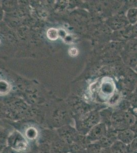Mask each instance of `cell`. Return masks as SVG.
Returning <instances> with one entry per match:
<instances>
[{
	"mask_svg": "<svg viewBox=\"0 0 137 153\" xmlns=\"http://www.w3.org/2000/svg\"><path fill=\"white\" fill-rule=\"evenodd\" d=\"M137 120V118L130 112L117 110L112 113L111 128L116 131L129 129Z\"/></svg>",
	"mask_w": 137,
	"mask_h": 153,
	"instance_id": "6da1fadb",
	"label": "cell"
},
{
	"mask_svg": "<svg viewBox=\"0 0 137 153\" xmlns=\"http://www.w3.org/2000/svg\"><path fill=\"white\" fill-rule=\"evenodd\" d=\"M7 146L18 153H27L31 150L30 143L19 131L11 133L7 138Z\"/></svg>",
	"mask_w": 137,
	"mask_h": 153,
	"instance_id": "7a4b0ae2",
	"label": "cell"
},
{
	"mask_svg": "<svg viewBox=\"0 0 137 153\" xmlns=\"http://www.w3.org/2000/svg\"><path fill=\"white\" fill-rule=\"evenodd\" d=\"M100 122L99 112H91L80 117L75 125V127L79 134L87 135L93 127Z\"/></svg>",
	"mask_w": 137,
	"mask_h": 153,
	"instance_id": "3957f363",
	"label": "cell"
},
{
	"mask_svg": "<svg viewBox=\"0 0 137 153\" xmlns=\"http://www.w3.org/2000/svg\"><path fill=\"white\" fill-rule=\"evenodd\" d=\"M58 135L61 139L68 144L74 142L79 133L72 125H67L56 130Z\"/></svg>",
	"mask_w": 137,
	"mask_h": 153,
	"instance_id": "277c9868",
	"label": "cell"
},
{
	"mask_svg": "<svg viewBox=\"0 0 137 153\" xmlns=\"http://www.w3.org/2000/svg\"><path fill=\"white\" fill-rule=\"evenodd\" d=\"M108 127L103 123H99L89 131L87 136L91 143L100 140L108 132Z\"/></svg>",
	"mask_w": 137,
	"mask_h": 153,
	"instance_id": "5b68a950",
	"label": "cell"
},
{
	"mask_svg": "<svg viewBox=\"0 0 137 153\" xmlns=\"http://www.w3.org/2000/svg\"><path fill=\"white\" fill-rule=\"evenodd\" d=\"M40 131L37 125H27L21 132L30 143L38 141L40 137Z\"/></svg>",
	"mask_w": 137,
	"mask_h": 153,
	"instance_id": "8992f818",
	"label": "cell"
},
{
	"mask_svg": "<svg viewBox=\"0 0 137 153\" xmlns=\"http://www.w3.org/2000/svg\"><path fill=\"white\" fill-rule=\"evenodd\" d=\"M117 133V131L112 128L108 129V132L106 135L98 141L101 148H110L115 141L118 140Z\"/></svg>",
	"mask_w": 137,
	"mask_h": 153,
	"instance_id": "52a82bcc",
	"label": "cell"
},
{
	"mask_svg": "<svg viewBox=\"0 0 137 153\" xmlns=\"http://www.w3.org/2000/svg\"><path fill=\"white\" fill-rule=\"evenodd\" d=\"M135 137V134L130 128L118 131L117 133L118 141L121 142L127 146L129 145Z\"/></svg>",
	"mask_w": 137,
	"mask_h": 153,
	"instance_id": "ba28073f",
	"label": "cell"
},
{
	"mask_svg": "<svg viewBox=\"0 0 137 153\" xmlns=\"http://www.w3.org/2000/svg\"><path fill=\"white\" fill-rule=\"evenodd\" d=\"M111 153H128L127 146L117 140L110 147Z\"/></svg>",
	"mask_w": 137,
	"mask_h": 153,
	"instance_id": "9c48e42d",
	"label": "cell"
},
{
	"mask_svg": "<svg viewBox=\"0 0 137 153\" xmlns=\"http://www.w3.org/2000/svg\"><path fill=\"white\" fill-rule=\"evenodd\" d=\"M69 152L71 153H87L85 148L75 142L69 144Z\"/></svg>",
	"mask_w": 137,
	"mask_h": 153,
	"instance_id": "30bf717a",
	"label": "cell"
},
{
	"mask_svg": "<svg viewBox=\"0 0 137 153\" xmlns=\"http://www.w3.org/2000/svg\"><path fill=\"white\" fill-rule=\"evenodd\" d=\"M102 149L101 146L98 141L91 143L86 148L87 153H99Z\"/></svg>",
	"mask_w": 137,
	"mask_h": 153,
	"instance_id": "8fae6325",
	"label": "cell"
},
{
	"mask_svg": "<svg viewBox=\"0 0 137 153\" xmlns=\"http://www.w3.org/2000/svg\"><path fill=\"white\" fill-rule=\"evenodd\" d=\"M127 18L130 23L135 24L137 21V9H132L127 13Z\"/></svg>",
	"mask_w": 137,
	"mask_h": 153,
	"instance_id": "7c38bea8",
	"label": "cell"
},
{
	"mask_svg": "<svg viewBox=\"0 0 137 153\" xmlns=\"http://www.w3.org/2000/svg\"><path fill=\"white\" fill-rule=\"evenodd\" d=\"M47 37L50 40H56L58 37V30L55 28H51L47 32Z\"/></svg>",
	"mask_w": 137,
	"mask_h": 153,
	"instance_id": "4fadbf2b",
	"label": "cell"
},
{
	"mask_svg": "<svg viewBox=\"0 0 137 153\" xmlns=\"http://www.w3.org/2000/svg\"><path fill=\"white\" fill-rule=\"evenodd\" d=\"M128 153H137V136L127 145Z\"/></svg>",
	"mask_w": 137,
	"mask_h": 153,
	"instance_id": "5bb4252c",
	"label": "cell"
},
{
	"mask_svg": "<svg viewBox=\"0 0 137 153\" xmlns=\"http://www.w3.org/2000/svg\"><path fill=\"white\" fill-rule=\"evenodd\" d=\"M8 135H7L5 131L2 128H0V145L6 146L5 143L7 144V140Z\"/></svg>",
	"mask_w": 137,
	"mask_h": 153,
	"instance_id": "9a60e30c",
	"label": "cell"
},
{
	"mask_svg": "<svg viewBox=\"0 0 137 153\" xmlns=\"http://www.w3.org/2000/svg\"><path fill=\"white\" fill-rule=\"evenodd\" d=\"M1 153H18L14 151L13 150H12L11 148H9V146H4L2 151Z\"/></svg>",
	"mask_w": 137,
	"mask_h": 153,
	"instance_id": "2e32d148",
	"label": "cell"
},
{
	"mask_svg": "<svg viewBox=\"0 0 137 153\" xmlns=\"http://www.w3.org/2000/svg\"><path fill=\"white\" fill-rule=\"evenodd\" d=\"M130 129L135 134L136 137L137 136V120L135 123L130 128Z\"/></svg>",
	"mask_w": 137,
	"mask_h": 153,
	"instance_id": "e0dca14e",
	"label": "cell"
},
{
	"mask_svg": "<svg viewBox=\"0 0 137 153\" xmlns=\"http://www.w3.org/2000/svg\"><path fill=\"white\" fill-rule=\"evenodd\" d=\"M69 54L71 56H76L77 54V50L75 48H72L69 51Z\"/></svg>",
	"mask_w": 137,
	"mask_h": 153,
	"instance_id": "ac0fdd59",
	"label": "cell"
},
{
	"mask_svg": "<svg viewBox=\"0 0 137 153\" xmlns=\"http://www.w3.org/2000/svg\"><path fill=\"white\" fill-rule=\"evenodd\" d=\"M99 153H111L110 148H102Z\"/></svg>",
	"mask_w": 137,
	"mask_h": 153,
	"instance_id": "d6986e66",
	"label": "cell"
},
{
	"mask_svg": "<svg viewBox=\"0 0 137 153\" xmlns=\"http://www.w3.org/2000/svg\"><path fill=\"white\" fill-rule=\"evenodd\" d=\"M27 153H40L39 151V150H38V148H37V149H36L35 150H32L31 149V150L29 152H28Z\"/></svg>",
	"mask_w": 137,
	"mask_h": 153,
	"instance_id": "ffe728a7",
	"label": "cell"
},
{
	"mask_svg": "<svg viewBox=\"0 0 137 153\" xmlns=\"http://www.w3.org/2000/svg\"><path fill=\"white\" fill-rule=\"evenodd\" d=\"M69 153V152H68V153Z\"/></svg>",
	"mask_w": 137,
	"mask_h": 153,
	"instance_id": "44dd1931",
	"label": "cell"
}]
</instances>
